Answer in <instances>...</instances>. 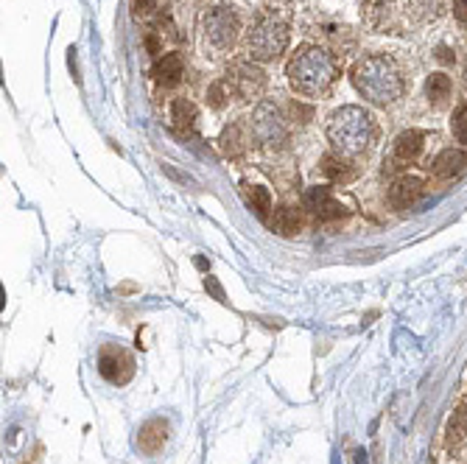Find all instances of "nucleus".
<instances>
[{
  "label": "nucleus",
  "mask_w": 467,
  "mask_h": 464,
  "mask_svg": "<svg viewBox=\"0 0 467 464\" xmlns=\"http://www.w3.org/2000/svg\"><path fill=\"white\" fill-rule=\"evenodd\" d=\"M305 202H308V207H311L322 221H336V219H344V216H347V210H344L339 202H333V196H330L327 188H311L308 196H305Z\"/></svg>",
  "instance_id": "9d476101"
},
{
  "label": "nucleus",
  "mask_w": 467,
  "mask_h": 464,
  "mask_svg": "<svg viewBox=\"0 0 467 464\" xmlns=\"http://www.w3.org/2000/svg\"><path fill=\"white\" fill-rule=\"evenodd\" d=\"M252 135L257 137V143L263 146H283L288 140V129H285V118L280 112L277 104L271 101H263L255 115H252Z\"/></svg>",
  "instance_id": "39448f33"
},
{
  "label": "nucleus",
  "mask_w": 467,
  "mask_h": 464,
  "mask_svg": "<svg viewBox=\"0 0 467 464\" xmlns=\"http://www.w3.org/2000/svg\"><path fill=\"white\" fill-rule=\"evenodd\" d=\"M467 168V154L462 149H445L437 160H434V174L440 179H454Z\"/></svg>",
  "instance_id": "f8f14e48"
},
{
  "label": "nucleus",
  "mask_w": 467,
  "mask_h": 464,
  "mask_svg": "<svg viewBox=\"0 0 467 464\" xmlns=\"http://www.w3.org/2000/svg\"><path fill=\"white\" fill-rule=\"evenodd\" d=\"M426 95H428L434 104H442V101L451 95V79H448L445 73L428 76V81H426Z\"/></svg>",
  "instance_id": "dca6fc26"
},
{
  "label": "nucleus",
  "mask_w": 467,
  "mask_h": 464,
  "mask_svg": "<svg viewBox=\"0 0 467 464\" xmlns=\"http://www.w3.org/2000/svg\"><path fill=\"white\" fill-rule=\"evenodd\" d=\"M151 8H157V0H135V11L137 14H149Z\"/></svg>",
  "instance_id": "b1692460"
},
{
  "label": "nucleus",
  "mask_w": 467,
  "mask_h": 464,
  "mask_svg": "<svg viewBox=\"0 0 467 464\" xmlns=\"http://www.w3.org/2000/svg\"><path fill=\"white\" fill-rule=\"evenodd\" d=\"M420 151H423V132H417V129H406V132L398 135V140H395V157H398L400 163H412V160H417Z\"/></svg>",
  "instance_id": "ddd939ff"
},
{
  "label": "nucleus",
  "mask_w": 467,
  "mask_h": 464,
  "mask_svg": "<svg viewBox=\"0 0 467 464\" xmlns=\"http://www.w3.org/2000/svg\"><path fill=\"white\" fill-rule=\"evenodd\" d=\"M230 84V93H235L241 101H249V98H257L266 87V73L257 67V64H249V62H241L233 64V70L227 73L224 79Z\"/></svg>",
  "instance_id": "6e6552de"
},
{
  "label": "nucleus",
  "mask_w": 467,
  "mask_h": 464,
  "mask_svg": "<svg viewBox=\"0 0 467 464\" xmlns=\"http://www.w3.org/2000/svg\"><path fill=\"white\" fill-rule=\"evenodd\" d=\"M154 79L165 87H174L182 79V56L180 53H165L154 67Z\"/></svg>",
  "instance_id": "4468645a"
},
{
  "label": "nucleus",
  "mask_w": 467,
  "mask_h": 464,
  "mask_svg": "<svg viewBox=\"0 0 467 464\" xmlns=\"http://www.w3.org/2000/svg\"><path fill=\"white\" fill-rule=\"evenodd\" d=\"M249 202L260 216H266L271 210V196H269L266 188H249Z\"/></svg>",
  "instance_id": "4be33fe9"
},
{
  "label": "nucleus",
  "mask_w": 467,
  "mask_h": 464,
  "mask_svg": "<svg viewBox=\"0 0 467 464\" xmlns=\"http://www.w3.org/2000/svg\"><path fill=\"white\" fill-rule=\"evenodd\" d=\"M454 135L459 143H467V107H459L454 115Z\"/></svg>",
  "instance_id": "5701e85b"
},
{
  "label": "nucleus",
  "mask_w": 467,
  "mask_h": 464,
  "mask_svg": "<svg viewBox=\"0 0 467 464\" xmlns=\"http://www.w3.org/2000/svg\"><path fill=\"white\" fill-rule=\"evenodd\" d=\"M98 372H101L104 381H109L115 386H123L135 375V358L123 347L107 344V347H101V355H98Z\"/></svg>",
  "instance_id": "0eeeda50"
},
{
  "label": "nucleus",
  "mask_w": 467,
  "mask_h": 464,
  "mask_svg": "<svg viewBox=\"0 0 467 464\" xmlns=\"http://www.w3.org/2000/svg\"><path fill=\"white\" fill-rule=\"evenodd\" d=\"M322 174H325L327 179H333V182H344V179L350 177V165H347L341 157L327 154V157H322Z\"/></svg>",
  "instance_id": "f3484780"
},
{
  "label": "nucleus",
  "mask_w": 467,
  "mask_h": 464,
  "mask_svg": "<svg viewBox=\"0 0 467 464\" xmlns=\"http://www.w3.org/2000/svg\"><path fill=\"white\" fill-rule=\"evenodd\" d=\"M222 149H224V154H230V157H241L243 154V140H241V126L238 123H230L224 132H222Z\"/></svg>",
  "instance_id": "6ab92c4d"
},
{
  "label": "nucleus",
  "mask_w": 467,
  "mask_h": 464,
  "mask_svg": "<svg viewBox=\"0 0 467 464\" xmlns=\"http://www.w3.org/2000/svg\"><path fill=\"white\" fill-rule=\"evenodd\" d=\"M327 137L344 157H356L375 140V121L361 107H341L327 123Z\"/></svg>",
  "instance_id": "7ed1b4c3"
},
{
  "label": "nucleus",
  "mask_w": 467,
  "mask_h": 464,
  "mask_svg": "<svg viewBox=\"0 0 467 464\" xmlns=\"http://www.w3.org/2000/svg\"><path fill=\"white\" fill-rule=\"evenodd\" d=\"M205 285H208V288L213 291V296H216L219 302H224V291H222V285H219V282H216L213 277H208V282H205Z\"/></svg>",
  "instance_id": "393cba45"
},
{
  "label": "nucleus",
  "mask_w": 467,
  "mask_h": 464,
  "mask_svg": "<svg viewBox=\"0 0 467 464\" xmlns=\"http://www.w3.org/2000/svg\"><path fill=\"white\" fill-rule=\"evenodd\" d=\"M339 76L336 59L319 45H302L288 62V81L299 95H322Z\"/></svg>",
  "instance_id": "f257e3e1"
},
{
  "label": "nucleus",
  "mask_w": 467,
  "mask_h": 464,
  "mask_svg": "<svg viewBox=\"0 0 467 464\" xmlns=\"http://www.w3.org/2000/svg\"><path fill=\"white\" fill-rule=\"evenodd\" d=\"M302 227V219H299V213L297 210H291V207H277L274 210V216H271V230L280 232V235H297Z\"/></svg>",
  "instance_id": "2eb2a0df"
},
{
  "label": "nucleus",
  "mask_w": 467,
  "mask_h": 464,
  "mask_svg": "<svg viewBox=\"0 0 467 464\" xmlns=\"http://www.w3.org/2000/svg\"><path fill=\"white\" fill-rule=\"evenodd\" d=\"M420 193H423V179H417V177H400L389 188V205L395 210H406V207H412L420 199Z\"/></svg>",
  "instance_id": "9b49d317"
},
{
  "label": "nucleus",
  "mask_w": 467,
  "mask_h": 464,
  "mask_svg": "<svg viewBox=\"0 0 467 464\" xmlns=\"http://www.w3.org/2000/svg\"><path fill=\"white\" fill-rule=\"evenodd\" d=\"M285 48H288V25L277 17H260L246 36V50L255 62L280 59Z\"/></svg>",
  "instance_id": "20e7f679"
},
{
  "label": "nucleus",
  "mask_w": 467,
  "mask_h": 464,
  "mask_svg": "<svg viewBox=\"0 0 467 464\" xmlns=\"http://www.w3.org/2000/svg\"><path fill=\"white\" fill-rule=\"evenodd\" d=\"M165 442H168V423L165 420L154 417V420H149V423L140 425V431H137V448L146 456H157L165 448Z\"/></svg>",
  "instance_id": "1a4fd4ad"
},
{
  "label": "nucleus",
  "mask_w": 467,
  "mask_h": 464,
  "mask_svg": "<svg viewBox=\"0 0 467 464\" xmlns=\"http://www.w3.org/2000/svg\"><path fill=\"white\" fill-rule=\"evenodd\" d=\"M233 93H230V84L222 79V81H216L210 90H208V101H210V107H216V109H222L224 104H227V98H230Z\"/></svg>",
  "instance_id": "412c9836"
},
{
  "label": "nucleus",
  "mask_w": 467,
  "mask_h": 464,
  "mask_svg": "<svg viewBox=\"0 0 467 464\" xmlns=\"http://www.w3.org/2000/svg\"><path fill=\"white\" fill-rule=\"evenodd\" d=\"M454 17L467 20V0H454Z\"/></svg>",
  "instance_id": "a878e982"
},
{
  "label": "nucleus",
  "mask_w": 467,
  "mask_h": 464,
  "mask_svg": "<svg viewBox=\"0 0 467 464\" xmlns=\"http://www.w3.org/2000/svg\"><path fill=\"white\" fill-rule=\"evenodd\" d=\"M146 45H149V50H151V53H160V42H157V36H154V34H149Z\"/></svg>",
  "instance_id": "bb28decb"
},
{
  "label": "nucleus",
  "mask_w": 467,
  "mask_h": 464,
  "mask_svg": "<svg viewBox=\"0 0 467 464\" xmlns=\"http://www.w3.org/2000/svg\"><path fill=\"white\" fill-rule=\"evenodd\" d=\"M202 25H205V39H208L213 48H219V50L230 48L235 42V36H238V31H241L238 14H235L233 8H227V6L210 8V11L205 14Z\"/></svg>",
  "instance_id": "423d86ee"
},
{
  "label": "nucleus",
  "mask_w": 467,
  "mask_h": 464,
  "mask_svg": "<svg viewBox=\"0 0 467 464\" xmlns=\"http://www.w3.org/2000/svg\"><path fill=\"white\" fill-rule=\"evenodd\" d=\"M171 118H174V123H177V126L191 129V126H194V121H196V107H194L191 101H185V98H177V101H174V107H171Z\"/></svg>",
  "instance_id": "a211bd4d"
},
{
  "label": "nucleus",
  "mask_w": 467,
  "mask_h": 464,
  "mask_svg": "<svg viewBox=\"0 0 467 464\" xmlns=\"http://www.w3.org/2000/svg\"><path fill=\"white\" fill-rule=\"evenodd\" d=\"M356 90L372 104H395L403 95V76L386 56H364L353 64Z\"/></svg>",
  "instance_id": "f03ea898"
},
{
  "label": "nucleus",
  "mask_w": 467,
  "mask_h": 464,
  "mask_svg": "<svg viewBox=\"0 0 467 464\" xmlns=\"http://www.w3.org/2000/svg\"><path fill=\"white\" fill-rule=\"evenodd\" d=\"M448 445H459L462 442V437L467 434V406H462L459 411H456V417L451 420V428H448Z\"/></svg>",
  "instance_id": "aec40b11"
},
{
  "label": "nucleus",
  "mask_w": 467,
  "mask_h": 464,
  "mask_svg": "<svg viewBox=\"0 0 467 464\" xmlns=\"http://www.w3.org/2000/svg\"><path fill=\"white\" fill-rule=\"evenodd\" d=\"M437 53H440V59H442V62H451V59H454V56H451V50H448V48H440V50H437Z\"/></svg>",
  "instance_id": "cd10ccee"
}]
</instances>
